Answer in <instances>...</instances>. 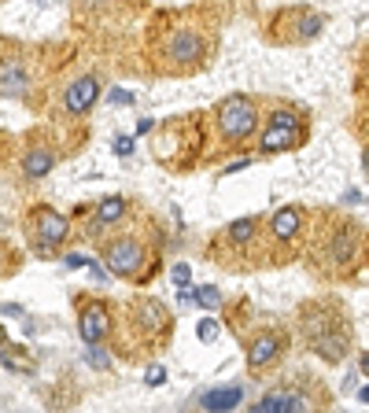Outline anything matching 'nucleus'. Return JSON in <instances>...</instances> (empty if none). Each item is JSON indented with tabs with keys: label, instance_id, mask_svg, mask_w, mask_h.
I'll return each instance as SVG.
<instances>
[{
	"label": "nucleus",
	"instance_id": "nucleus-9",
	"mask_svg": "<svg viewBox=\"0 0 369 413\" xmlns=\"http://www.w3.org/2000/svg\"><path fill=\"white\" fill-rule=\"evenodd\" d=\"M23 236H26V244L37 258H56L63 251V244L71 240V222L63 218L56 207L37 203L23 218Z\"/></svg>",
	"mask_w": 369,
	"mask_h": 413
},
{
	"label": "nucleus",
	"instance_id": "nucleus-26",
	"mask_svg": "<svg viewBox=\"0 0 369 413\" xmlns=\"http://www.w3.org/2000/svg\"><path fill=\"white\" fill-rule=\"evenodd\" d=\"M129 151H133V137H115V155H129Z\"/></svg>",
	"mask_w": 369,
	"mask_h": 413
},
{
	"label": "nucleus",
	"instance_id": "nucleus-10",
	"mask_svg": "<svg viewBox=\"0 0 369 413\" xmlns=\"http://www.w3.org/2000/svg\"><path fill=\"white\" fill-rule=\"evenodd\" d=\"M126 329L133 332V340L144 347V351H156L159 343H166V340H170L173 314H170L166 302L141 295V299H133V302L126 307Z\"/></svg>",
	"mask_w": 369,
	"mask_h": 413
},
{
	"label": "nucleus",
	"instance_id": "nucleus-18",
	"mask_svg": "<svg viewBox=\"0 0 369 413\" xmlns=\"http://www.w3.org/2000/svg\"><path fill=\"white\" fill-rule=\"evenodd\" d=\"M314 406H325V402L310 399L307 387H273V391H266V395L258 399L255 409L270 413V409H314Z\"/></svg>",
	"mask_w": 369,
	"mask_h": 413
},
{
	"label": "nucleus",
	"instance_id": "nucleus-14",
	"mask_svg": "<svg viewBox=\"0 0 369 413\" xmlns=\"http://www.w3.org/2000/svg\"><path fill=\"white\" fill-rule=\"evenodd\" d=\"M288 351V332L285 329H258L244 340V362L251 373H266Z\"/></svg>",
	"mask_w": 369,
	"mask_h": 413
},
{
	"label": "nucleus",
	"instance_id": "nucleus-27",
	"mask_svg": "<svg viewBox=\"0 0 369 413\" xmlns=\"http://www.w3.org/2000/svg\"><path fill=\"white\" fill-rule=\"evenodd\" d=\"M63 262H67L71 270H81V266H89V258H81V255H63Z\"/></svg>",
	"mask_w": 369,
	"mask_h": 413
},
{
	"label": "nucleus",
	"instance_id": "nucleus-28",
	"mask_svg": "<svg viewBox=\"0 0 369 413\" xmlns=\"http://www.w3.org/2000/svg\"><path fill=\"white\" fill-rule=\"evenodd\" d=\"M362 170H365V178H369V144L362 148Z\"/></svg>",
	"mask_w": 369,
	"mask_h": 413
},
{
	"label": "nucleus",
	"instance_id": "nucleus-25",
	"mask_svg": "<svg viewBox=\"0 0 369 413\" xmlns=\"http://www.w3.org/2000/svg\"><path fill=\"white\" fill-rule=\"evenodd\" d=\"M173 285H181V288H188V280H192V273H188V266L185 262H178V266H173Z\"/></svg>",
	"mask_w": 369,
	"mask_h": 413
},
{
	"label": "nucleus",
	"instance_id": "nucleus-7",
	"mask_svg": "<svg viewBox=\"0 0 369 413\" xmlns=\"http://www.w3.org/2000/svg\"><path fill=\"white\" fill-rule=\"evenodd\" d=\"M310 137V122H307V111L303 107H292V103H273L270 115L258 129V155H280V151H295L303 148Z\"/></svg>",
	"mask_w": 369,
	"mask_h": 413
},
{
	"label": "nucleus",
	"instance_id": "nucleus-30",
	"mask_svg": "<svg viewBox=\"0 0 369 413\" xmlns=\"http://www.w3.org/2000/svg\"><path fill=\"white\" fill-rule=\"evenodd\" d=\"M362 373H369V351L362 355Z\"/></svg>",
	"mask_w": 369,
	"mask_h": 413
},
{
	"label": "nucleus",
	"instance_id": "nucleus-13",
	"mask_svg": "<svg viewBox=\"0 0 369 413\" xmlns=\"http://www.w3.org/2000/svg\"><path fill=\"white\" fill-rule=\"evenodd\" d=\"M129 210H133V200H126V195H103L89 207L81 222V236L85 240H100V236L122 229V222L129 218Z\"/></svg>",
	"mask_w": 369,
	"mask_h": 413
},
{
	"label": "nucleus",
	"instance_id": "nucleus-20",
	"mask_svg": "<svg viewBox=\"0 0 369 413\" xmlns=\"http://www.w3.org/2000/svg\"><path fill=\"white\" fill-rule=\"evenodd\" d=\"M241 399H244V387H214L200 399V406L203 409H233V406H241Z\"/></svg>",
	"mask_w": 369,
	"mask_h": 413
},
{
	"label": "nucleus",
	"instance_id": "nucleus-16",
	"mask_svg": "<svg viewBox=\"0 0 369 413\" xmlns=\"http://www.w3.org/2000/svg\"><path fill=\"white\" fill-rule=\"evenodd\" d=\"M96 100H100V78L96 74H81V78H71L67 85H63L59 107H63V115H71V118H85L93 111Z\"/></svg>",
	"mask_w": 369,
	"mask_h": 413
},
{
	"label": "nucleus",
	"instance_id": "nucleus-15",
	"mask_svg": "<svg viewBox=\"0 0 369 413\" xmlns=\"http://www.w3.org/2000/svg\"><path fill=\"white\" fill-rule=\"evenodd\" d=\"M115 332L111 307L103 299H78V336L81 343H100Z\"/></svg>",
	"mask_w": 369,
	"mask_h": 413
},
{
	"label": "nucleus",
	"instance_id": "nucleus-17",
	"mask_svg": "<svg viewBox=\"0 0 369 413\" xmlns=\"http://www.w3.org/2000/svg\"><path fill=\"white\" fill-rule=\"evenodd\" d=\"M56 163H59V151L52 141H30L23 148V155H19V173L26 181H41L56 170Z\"/></svg>",
	"mask_w": 369,
	"mask_h": 413
},
{
	"label": "nucleus",
	"instance_id": "nucleus-1",
	"mask_svg": "<svg viewBox=\"0 0 369 413\" xmlns=\"http://www.w3.org/2000/svg\"><path fill=\"white\" fill-rule=\"evenodd\" d=\"M148 56L151 67L166 78H185L203 71L214 56V37L207 26H200L188 15H166L156 19V26L148 34Z\"/></svg>",
	"mask_w": 369,
	"mask_h": 413
},
{
	"label": "nucleus",
	"instance_id": "nucleus-29",
	"mask_svg": "<svg viewBox=\"0 0 369 413\" xmlns=\"http://www.w3.org/2000/svg\"><path fill=\"white\" fill-rule=\"evenodd\" d=\"M358 399H362V402H369V384H365V387L358 391Z\"/></svg>",
	"mask_w": 369,
	"mask_h": 413
},
{
	"label": "nucleus",
	"instance_id": "nucleus-22",
	"mask_svg": "<svg viewBox=\"0 0 369 413\" xmlns=\"http://www.w3.org/2000/svg\"><path fill=\"white\" fill-rule=\"evenodd\" d=\"M85 362H89L93 369H111V358L100 355V347H96V343H85Z\"/></svg>",
	"mask_w": 369,
	"mask_h": 413
},
{
	"label": "nucleus",
	"instance_id": "nucleus-21",
	"mask_svg": "<svg viewBox=\"0 0 369 413\" xmlns=\"http://www.w3.org/2000/svg\"><path fill=\"white\" fill-rule=\"evenodd\" d=\"M185 299H192V302H200V307H207V310H214V307H222V292L214 288V285H203V288H188V292H185Z\"/></svg>",
	"mask_w": 369,
	"mask_h": 413
},
{
	"label": "nucleus",
	"instance_id": "nucleus-19",
	"mask_svg": "<svg viewBox=\"0 0 369 413\" xmlns=\"http://www.w3.org/2000/svg\"><path fill=\"white\" fill-rule=\"evenodd\" d=\"M0 81H4V96L11 100H26V89H30V78H26V71H23V63L19 59H11V56H4V67H0Z\"/></svg>",
	"mask_w": 369,
	"mask_h": 413
},
{
	"label": "nucleus",
	"instance_id": "nucleus-3",
	"mask_svg": "<svg viewBox=\"0 0 369 413\" xmlns=\"http://www.w3.org/2000/svg\"><path fill=\"white\" fill-rule=\"evenodd\" d=\"M362 248H365V229L362 225L325 214L321 229L310 236V251H307L310 262L307 266H314L321 277H347L358 266Z\"/></svg>",
	"mask_w": 369,
	"mask_h": 413
},
{
	"label": "nucleus",
	"instance_id": "nucleus-24",
	"mask_svg": "<svg viewBox=\"0 0 369 413\" xmlns=\"http://www.w3.org/2000/svg\"><path fill=\"white\" fill-rule=\"evenodd\" d=\"M214 336H218V321L203 317V321H200V340H203V343H211Z\"/></svg>",
	"mask_w": 369,
	"mask_h": 413
},
{
	"label": "nucleus",
	"instance_id": "nucleus-12",
	"mask_svg": "<svg viewBox=\"0 0 369 413\" xmlns=\"http://www.w3.org/2000/svg\"><path fill=\"white\" fill-rule=\"evenodd\" d=\"M307 225H310L307 207H295V203L277 207L270 218H266V240H270V248H280V258H285V255L303 240V236H310ZM273 262H277V258H273Z\"/></svg>",
	"mask_w": 369,
	"mask_h": 413
},
{
	"label": "nucleus",
	"instance_id": "nucleus-2",
	"mask_svg": "<svg viewBox=\"0 0 369 413\" xmlns=\"http://www.w3.org/2000/svg\"><path fill=\"white\" fill-rule=\"evenodd\" d=\"M295 332H299L303 347H307L310 355H318L329 365H340L347 355H351V343H355L351 317H347L343 302H336V299L303 302L299 314H295Z\"/></svg>",
	"mask_w": 369,
	"mask_h": 413
},
{
	"label": "nucleus",
	"instance_id": "nucleus-8",
	"mask_svg": "<svg viewBox=\"0 0 369 413\" xmlns=\"http://www.w3.org/2000/svg\"><path fill=\"white\" fill-rule=\"evenodd\" d=\"M214 129L226 151H241L251 137H258V100L248 93H229L214 103Z\"/></svg>",
	"mask_w": 369,
	"mask_h": 413
},
{
	"label": "nucleus",
	"instance_id": "nucleus-5",
	"mask_svg": "<svg viewBox=\"0 0 369 413\" xmlns=\"http://www.w3.org/2000/svg\"><path fill=\"white\" fill-rule=\"evenodd\" d=\"M263 225H266V218H236V222H229L211 244V255L218 258V266L222 262L229 270H241L236 262L258 266V262H251V255H258L263 262H273V251H270V240H266Z\"/></svg>",
	"mask_w": 369,
	"mask_h": 413
},
{
	"label": "nucleus",
	"instance_id": "nucleus-4",
	"mask_svg": "<svg viewBox=\"0 0 369 413\" xmlns=\"http://www.w3.org/2000/svg\"><path fill=\"white\" fill-rule=\"evenodd\" d=\"M203 144H207L203 118L200 115H178L156 129V137H151V159L159 166H166L170 173H188L200 163Z\"/></svg>",
	"mask_w": 369,
	"mask_h": 413
},
{
	"label": "nucleus",
	"instance_id": "nucleus-11",
	"mask_svg": "<svg viewBox=\"0 0 369 413\" xmlns=\"http://www.w3.org/2000/svg\"><path fill=\"white\" fill-rule=\"evenodd\" d=\"M325 30V15L310 8H285L270 19L266 41L270 45H310V41Z\"/></svg>",
	"mask_w": 369,
	"mask_h": 413
},
{
	"label": "nucleus",
	"instance_id": "nucleus-6",
	"mask_svg": "<svg viewBox=\"0 0 369 413\" xmlns=\"http://www.w3.org/2000/svg\"><path fill=\"white\" fill-rule=\"evenodd\" d=\"M100 248V258L107 262V270H111L115 277L122 280H137V285H144V280L151 277V266L156 262V251H151L144 244V236L133 233V229H115L96 240Z\"/></svg>",
	"mask_w": 369,
	"mask_h": 413
},
{
	"label": "nucleus",
	"instance_id": "nucleus-23",
	"mask_svg": "<svg viewBox=\"0 0 369 413\" xmlns=\"http://www.w3.org/2000/svg\"><path fill=\"white\" fill-rule=\"evenodd\" d=\"M144 384H148V387H159V384H166V369H163V365H148Z\"/></svg>",
	"mask_w": 369,
	"mask_h": 413
}]
</instances>
